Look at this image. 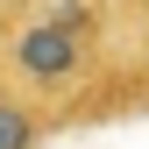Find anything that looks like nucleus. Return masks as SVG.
Wrapping results in <instances>:
<instances>
[{
  "mask_svg": "<svg viewBox=\"0 0 149 149\" xmlns=\"http://www.w3.org/2000/svg\"><path fill=\"white\" fill-rule=\"evenodd\" d=\"M0 92H7V64H0Z\"/></svg>",
  "mask_w": 149,
  "mask_h": 149,
  "instance_id": "obj_3",
  "label": "nucleus"
},
{
  "mask_svg": "<svg viewBox=\"0 0 149 149\" xmlns=\"http://www.w3.org/2000/svg\"><path fill=\"white\" fill-rule=\"evenodd\" d=\"M0 149H43V114L14 92H0Z\"/></svg>",
  "mask_w": 149,
  "mask_h": 149,
  "instance_id": "obj_2",
  "label": "nucleus"
},
{
  "mask_svg": "<svg viewBox=\"0 0 149 149\" xmlns=\"http://www.w3.org/2000/svg\"><path fill=\"white\" fill-rule=\"evenodd\" d=\"M92 57H100V0H64L50 14H29L7 36V78H22L29 92H64L78 85Z\"/></svg>",
  "mask_w": 149,
  "mask_h": 149,
  "instance_id": "obj_1",
  "label": "nucleus"
},
{
  "mask_svg": "<svg viewBox=\"0 0 149 149\" xmlns=\"http://www.w3.org/2000/svg\"><path fill=\"white\" fill-rule=\"evenodd\" d=\"M142 7H149V0H142Z\"/></svg>",
  "mask_w": 149,
  "mask_h": 149,
  "instance_id": "obj_4",
  "label": "nucleus"
}]
</instances>
